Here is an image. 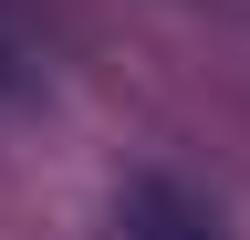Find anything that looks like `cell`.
Wrapping results in <instances>:
<instances>
[{
	"label": "cell",
	"instance_id": "cell-1",
	"mask_svg": "<svg viewBox=\"0 0 250 240\" xmlns=\"http://www.w3.org/2000/svg\"><path fill=\"white\" fill-rule=\"evenodd\" d=\"M115 240H229V219L188 188V177H156V167H136L115 188Z\"/></svg>",
	"mask_w": 250,
	"mask_h": 240
}]
</instances>
